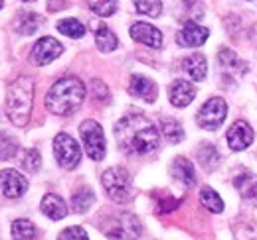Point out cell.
I'll return each mask as SVG.
<instances>
[{"label":"cell","instance_id":"cell-12","mask_svg":"<svg viewBox=\"0 0 257 240\" xmlns=\"http://www.w3.org/2000/svg\"><path fill=\"white\" fill-rule=\"evenodd\" d=\"M131 36H133V40H137V42H141V44H145L149 48H155V50L162 46L161 30L155 28V26H151V24H147V22L133 24L131 26Z\"/></svg>","mask_w":257,"mask_h":240},{"label":"cell","instance_id":"cell-28","mask_svg":"<svg viewBox=\"0 0 257 240\" xmlns=\"http://www.w3.org/2000/svg\"><path fill=\"white\" fill-rule=\"evenodd\" d=\"M58 32L67 36V38H81V36L85 34V26H83L79 20L67 18V20L58 22Z\"/></svg>","mask_w":257,"mask_h":240},{"label":"cell","instance_id":"cell-8","mask_svg":"<svg viewBox=\"0 0 257 240\" xmlns=\"http://www.w3.org/2000/svg\"><path fill=\"white\" fill-rule=\"evenodd\" d=\"M227 114V104H225L224 98L220 96H214L210 98L198 112V124L204 128V130H216L222 126V122L225 120Z\"/></svg>","mask_w":257,"mask_h":240},{"label":"cell","instance_id":"cell-14","mask_svg":"<svg viewBox=\"0 0 257 240\" xmlns=\"http://www.w3.org/2000/svg\"><path fill=\"white\" fill-rule=\"evenodd\" d=\"M128 92L147 102H155L157 100V83H153L151 79H147L143 75H133L131 83H128Z\"/></svg>","mask_w":257,"mask_h":240},{"label":"cell","instance_id":"cell-18","mask_svg":"<svg viewBox=\"0 0 257 240\" xmlns=\"http://www.w3.org/2000/svg\"><path fill=\"white\" fill-rule=\"evenodd\" d=\"M40 26H42V18L34 12H20L14 20V28L22 36H32L38 32Z\"/></svg>","mask_w":257,"mask_h":240},{"label":"cell","instance_id":"cell-25","mask_svg":"<svg viewBox=\"0 0 257 240\" xmlns=\"http://www.w3.org/2000/svg\"><path fill=\"white\" fill-rule=\"evenodd\" d=\"M200 203L208 210H212V212H222V210H224V201H222V197H220L214 189H210V187H204V189L200 191Z\"/></svg>","mask_w":257,"mask_h":240},{"label":"cell","instance_id":"cell-21","mask_svg":"<svg viewBox=\"0 0 257 240\" xmlns=\"http://www.w3.org/2000/svg\"><path fill=\"white\" fill-rule=\"evenodd\" d=\"M93 201H95V195H93V191L87 189V187H79V189L71 195V207H73L75 212H85V210L93 205Z\"/></svg>","mask_w":257,"mask_h":240},{"label":"cell","instance_id":"cell-30","mask_svg":"<svg viewBox=\"0 0 257 240\" xmlns=\"http://www.w3.org/2000/svg\"><path fill=\"white\" fill-rule=\"evenodd\" d=\"M89 8L99 16H111L117 12V0H87Z\"/></svg>","mask_w":257,"mask_h":240},{"label":"cell","instance_id":"cell-2","mask_svg":"<svg viewBox=\"0 0 257 240\" xmlns=\"http://www.w3.org/2000/svg\"><path fill=\"white\" fill-rule=\"evenodd\" d=\"M85 98V85L77 77H64L52 85L46 96V106L52 114L67 116L81 106Z\"/></svg>","mask_w":257,"mask_h":240},{"label":"cell","instance_id":"cell-6","mask_svg":"<svg viewBox=\"0 0 257 240\" xmlns=\"http://www.w3.org/2000/svg\"><path fill=\"white\" fill-rule=\"evenodd\" d=\"M79 134L81 140L85 144V152L93 162H101L105 158V136H103V128L95 120H83L79 126Z\"/></svg>","mask_w":257,"mask_h":240},{"label":"cell","instance_id":"cell-22","mask_svg":"<svg viewBox=\"0 0 257 240\" xmlns=\"http://www.w3.org/2000/svg\"><path fill=\"white\" fill-rule=\"evenodd\" d=\"M218 60H220V65L224 67L225 71H237V73H245V69H247V65L239 60L237 56H235V52H231V50H227V48H222V50H220Z\"/></svg>","mask_w":257,"mask_h":240},{"label":"cell","instance_id":"cell-4","mask_svg":"<svg viewBox=\"0 0 257 240\" xmlns=\"http://www.w3.org/2000/svg\"><path fill=\"white\" fill-rule=\"evenodd\" d=\"M103 187L115 203H127L131 199V176L125 168H109L103 174Z\"/></svg>","mask_w":257,"mask_h":240},{"label":"cell","instance_id":"cell-35","mask_svg":"<svg viewBox=\"0 0 257 240\" xmlns=\"http://www.w3.org/2000/svg\"><path fill=\"white\" fill-rule=\"evenodd\" d=\"M64 8H67V0H50V2H48V10H50V12L64 10Z\"/></svg>","mask_w":257,"mask_h":240},{"label":"cell","instance_id":"cell-20","mask_svg":"<svg viewBox=\"0 0 257 240\" xmlns=\"http://www.w3.org/2000/svg\"><path fill=\"white\" fill-rule=\"evenodd\" d=\"M233 187L239 191V195L247 197V199H255L257 197V176L255 174H239L235 180H233Z\"/></svg>","mask_w":257,"mask_h":240},{"label":"cell","instance_id":"cell-23","mask_svg":"<svg viewBox=\"0 0 257 240\" xmlns=\"http://www.w3.org/2000/svg\"><path fill=\"white\" fill-rule=\"evenodd\" d=\"M95 44L101 52H113L119 46V40H117V36L109 30L107 26H101L95 32Z\"/></svg>","mask_w":257,"mask_h":240},{"label":"cell","instance_id":"cell-24","mask_svg":"<svg viewBox=\"0 0 257 240\" xmlns=\"http://www.w3.org/2000/svg\"><path fill=\"white\" fill-rule=\"evenodd\" d=\"M198 158H200L204 170H208V172L216 170L218 164H220V154H218V150L212 144H202L200 150H198Z\"/></svg>","mask_w":257,"mask_h":240},{"label":"cell","instance_id":"cell-5","mask_svg":"<svg viewBox=\"0 0 257 240\" xmlns=\"http://www.w3.org/2000/svg\"><path fill=\"white\" fill-rule=\"evenodd\" d=\"M103 232L111 240H135L141 234V222L137 216L121 212L111 216L105 224H103Z\"/></svg>","mask_w":257,"mask_h":240},{"label":"cell","instance_id":"cell-33","mask_svg":"<svg viewBox=\"0 0 257 240\" xmlns=\"http://www.w3.org/2000/svg\"><path fill=\"white\" fill-rule=\"evenodd\" d=\"M18 150V144L14 138H10L6 132H2V160H8L12 158Z\"/></svg>","mask_w":257,"mask_h":240},{"label":"cell","instance_id":"cell-32","mask_svg":"<svg viewBox=\"0 0 257 240\" xmlns=\"http://www.w3.org/2000/svg\"><path fill=\"white\" fill-rule=\"evenodd\" d=\"M58 240H89V236L81 226H67L60 232Z\"/></svg>","mask_w":257,"mask_h":240},{"label":"cell","instance_id":"cell-26","mask_svg":"<svg viewBox=\"0 0 257 240\" xmlns=\"http://www.w3.org/2000/svg\"><path fill=\"white\" fill-rule=\"evenodd\" d=\"M36 226L26 218H16L12 222V238L14 240H34Z\"/></svg>","mask_w":257,"mask_h":240},{"label":"cell","instance_id":"cell-34","mask_svg":"<svg viewBox=\"0 0 257 240\" xmlns=\"http://www.w3.org/2000/svg\"><path fill=\"white\" fill-rule=\"evenodd\" d=\"M91 94H93V98H97V100H107L109 90L105 87V83H101L99 79H95V81L91 83Z\"/></svg>","mask_w":257,"mask_h":240},{"label":"cell","instance_id":"cell-29","mask_svg":"<svg viewBox=\"0 0 257 240\" xmlns=\"http://www.w3.org/2000/svg\"><path fill=\"white\" fill-rule=\"evenodd\" d=\"M135 8L139 14H145L151 18H157L162 12L161 0H135Z\"/></svg>","mask_w":257,"mask_h":240},{"label":"cell","instance_id":"cell-3","mask_svg":"<svg viewBox=\"0 0 257 240\" xmlns=\"http://www.w3.org/2000/svg\"><path fill=\"white\" fill-rule=\"evenodd\" d=\"M34 104V83L30 77H18L6 90V114L16 126H24L30 120Z\"/></svg>","mask_w":257,"mask_h":240},{"label":"cell","instance_id":"cell-16","mask_svg":"<svg viewBox=\"0 0 257 240\" xmlns=\"http://www.w3.org/2000/svg\"><path fill=\"white\" fill-rule=\"evenodd\" d=\"M172 176L176 178V181H180L184 187H192L196 183V174H194V166L192 162H188L186 158H176L172 162V168H170Z\"/></svg>","mask_w":257,"mask_h":240},{"label":"cell","instance_id":"cell-13","mask_svg":"<svg viewBox=\"0 0 257 240\" xmlns=\"http://www.w3.org/2000/svg\"><path fill=\"white\" fill-rule=\"evenodd\" d=\"M208 36H210L208 28H204V26H200L196 22H190V24H186L182 30L178 32L176 42L180 46H184V48H198L208 40Z\"/></svg>","mask_w":257,"mask_h":240},{"label":"cell","instance_id":"cell-11","mask_svg":"<svg viewBox=\"0 0 257 240\" xmlns=\"http://www.w3.org/2000/svg\"><path fill=\"white\" fill-rule=\"evenodd\" d=\"M28 189V181L16 170H4L2 172V193L8 199H18Z\"/></svg>","mask_w":257,"mask_h":240},{"label":"cell","instance_id":"cell-27","mask_svg":"<svg viewBox=\"0 0 257 240\" xmlns=\"http://www.w3.org/2000/svg\"><path fill=\"white\" fill-rule=\"evenodd\" d=\"M161 130H162V134L166 136V140L172 142V144H178V142L184 138V130H182V126H180L174 118H162Z\"/></svg>","mask_w":257,"mask_h":240},{"label":"cell","instance_id":"cell-7","mask_svg":"<svg viewBox=\"0 0 257 240\" xmlns=\"http://www.w3.org/2000/svg\"><path fill=\"white\" fill-rule=\"evenodd\" d=\"M54 156L64 170H73L81 160V150L69 134L62 132L54 138Z\"/></svg>","mask_w":257,"mask_h":240},{"label":"cell","instance_id":"cell-17","mask_svg":"<svg viewBox=\"0 0 257 240\" xmlns=\"http://www.w3.org/2000/svg\"><path fill=\"white\" fill-rule=\"evenodd\" d=\"M42 210L44 214H48L52 220H60L67 214V207H65L64 199L56 193H48L44 199H42Z\"/></svg>","mask_w":257,"mask_h":240},{"label":"cell","instance_id":"cell-1","mask_svg":"<svg viewBox=\"0 0 257 240\" xmlns=\"http://www.w3.org/2000/svg\"><path fill=\"white\" fill-rule=\"evenodd\" d=\"M115 136L121 148L135 156H147L159 146V130L141 112L127 114L115 124Z\"/></svg>","mask_w":257,"mask_h":240},{"label":"cell","instance_id":"cell-31","mask_svg":"<svg viewBox=\"0 0 257 240\" xmlns=\"http://www.w3.org/2000/svg\"><path fill=\"white\" fill-rule=\"evenodd\" d=\"M22 166L28 170V172H38L40 166H42V156L38 150H26L24 152V158H22Z\"/></svg>","mask_w":257,"mask_h":240},{"label":"cell","instance_id":"cell-10","mask_svg":"<svg viewBox=\"0 0 257 240\" xmlns=\"http://www.w3.org/2000/svg\"><path fill=\"white\" fill-rule=\"evenodd\" d=\"M62 50L64 48H62V44L58 40L46 36V38H42V40L36 42V46H34L32 50V60L38 65H48V63H52V61L62 54Z\"/></svg>","mask_w":257,"mask_h":240},{"label":"cell","instance_id":"cell-9","mask_svg":"<svg viewBox=\"0 0 257 240\" xmlns=\"http://www.w3.org/2000/svg\"><path fill=\"white\" fill-rule=\"evenodd\" d=\"M253 130L247 122L243 120H237L235 124H231V128L227 130V144L229 148L235 152H241L245 148H249L253 144Z\"/></svg>","mask_w":257,"mask_h":240},{"label":"cell","instance_id":"cell-19","mask_svg":"<svg viewBox=\"0 0 257 240\" xmlns=\"http://www.w3.org/2000/svg\"><path fill=\"white\" fill-rule=\"evenodd\" d=\"M182 67H184V71L192 77L194 81H202V79L206 77V73H208L206 58L200 56V54H194V56H190V58H186L184 63H182Z\"/></svg>","mask_w":257,"mask_h":240},{"label":"cell","instance_id":"cell-15","mask_svg":"<svg viewBox=\"0 0 257 240\" xmlns=\"http://www.w3.org/2000/svg\"><path fill=\"white\" fill-rule=\"evenodd\" d=\"M194 94H196V89H194L192 83H188V81H174V83L170 85V89H168V98H170V102H172L174 106H178V108L190 104Z\"/></svg>","mask_w":257,"mask_h":240},{"label":"cell","instance_id":"cell-36","mask_svg":"<svg viewBox=\"0 0 257 240\" xmlns=\"http://www.w3.org/2000/svg\"><path fill=\"white\" fill-rule=\"evenodd\" d=\"M24 2H34V0H24Z\"/></svg>","mask_w":257,"mask_h":240}]
</instances>
